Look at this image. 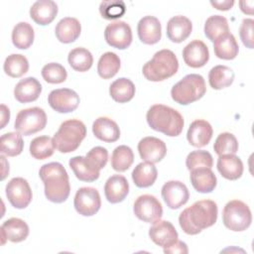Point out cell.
<instances>
[{"label": "cell", "instance_id": "1", "mask_svg": "<svg viewBox=\"0 0 254 254\" xmlns=\"http://www.w3.org/2000/svg\"><path fill=\"white\" fill-rule=\"evenodd\" d=\"M217 204L210 199L195 201L184 209L179 216V223L185 233L195 235L212 226L217 219Z\"/></svg>", "mask_w": 254, "mask_h": 254}, {"label": "cell", "instance_id": "2", "mask_svg": "<svg viewBox=\"0 0 254 254\" xmlns=\"http://www.w3.org/2000/svg\"><path fill=\"white\" fill-rule=\"evenodd\" d=\"M39 176L45 186L46 197L56 203L66 200L70 192L68 175L61 163L52 162L41 167Z\"/></svg>", "mask_w": 254, "mask_h": 254}, {"label": "cell", "instance_id": "3", "mask_svg": "<svg viewBox=\"0 0 254 254\" xmlns=\"http://www.w3.org/2000/svg\"><path fill=\"white\" fill-rule=\"evenodd\" d=\"M146 119L153 130L170 137L180 135L185 124L184 118L179 111L163 104L151 106L147 112Z\"/></svg>", "mask_w": 254, "mask_h": 254}, {"label": "cell", "instance_id": "4", "mask_svg": "<svg viewBox=\"0 0 254 254\" xmlns=\"http://www.w3.org/2000/svg\"><path fill=\"white\" fill-rule=\"evenodd\" d=\"M179 68V62L171 50L157 52L143 68V75L150 81H162L173 76Z\"/></svg>", "mask_w": 254, "mask_h": 254}, {"label": "cell", "instance_id": "5", "mask_svg": "<svg viewBox=\"0 0 254 254\" xmlns=\"http://www.w3.org/2000/svg\"><path fill=\"white\" fill-rule=\"evenodd\" d=\"M86 136V127L80 120L69 119L63 122L54 135V144L61 153L75 151Z\"/></svg>", "mask_w": 254, "mask_h": 254}, {"label": "cell", "instance_id": "6", "mask_svg": "<svg viewBox=\"0 0 254 254\" xmlns=\"http://www.w3.org/2000/svg\"><path fill=\"white\" fill-rule=\"evenodd\" d=\"M206 91L204 78L200 74L190 73L183 77L171 89L173 100L182 105H188L200 99Z\"/></svg>", "mask_w": 254, "mask_h": 254}, {"label": "cell", "instance_id": "7", "mask_svg": "<svg viewBox=\"0 0 254 254\" xmlns=\"http://www.w3.org/2000/svg\"><path fill=\"white\" fill-rule=\"evenodd\" d=\"M222 220L225 227L232 231L246 230L252 222L251 210L249 206L241 200H230L223 208Z\"/></svg>", "mask_w": 254, "mask_h": 254}, {"label": "cell", "instance_id": "8", "mask_svg": "<svg viewBox=\"0 0 254 254\" xmlns=\"http://www.w3.org/2000/svg\"><path fill=\"white\" fill-rule=\"evenodd\" d=\"M47 115L40 107H31L19 111L14 123L15 129L22 135L35 134L46 127Z\"/></svg>", "mask_w": 254, "mask_h": 254}, {"label": "cell", "instance_id": "9", "mask_svg": "<svg viewBox=\"0 0 254 254\" xmlns=\"http://www.w3.org/2000/svg\"><path fill=\"white\" fill-rule=\"evenodd\" d=\"M134 214L145 222L154 223L161 219L163 207L161 202L151 194H143L137 197L133 206Z\"/></svg>", "mask_w": 254, "mask_h": 254}, {"label": "cell", "instance_id": "10", "mask_svg": "<svg viewBox=\"0 0 254 254\" xmlns=\"http://www.w3.org/2000/svg\"><path fill=\"white\" fill-rule=\"evenodd\" d=\"M73 205L75 210L83 216L94 215L101 206L98 190L90 187L80 188L74 195Z\"/></svg>", "mask_w": 254, "mask_h": 254}, {"label": "cell", "instance_id": "11", "mask_svg": "<svg viewBox=\"0 0 254 254\" xmlns=\"http://www.w3.org/2000/svg\"><path fill=\"white\" fill-rule=\"evenodd\" d=\"M6 196L14 207L22 209L29 205L33 194L27 180L13 178L6 186Z\"/></svg>", "mask_w": 254, "mask_h": 254}, {"label": "cell", "instance_id": "12", "mask_svg": "<svg viewBox=\"0 0 254 254\" xmlns=\"http://www.w3.org/2000/svg\"><path fill=\"white\" fill-rule=\"evenodd\" d=\"M104 38L109 46L124 50L132 43V31L126 22L114 21L105 28Z\"/></svg>", "mask_w": 254, "mask_h": 254}, {"label": "cell", "instance_id": "13", "mask_svg": "<svg viewBox=\"0 0 254 254\" xmlns=\"http://www.w3.org/2000/svg\"><path fill=\"white\" fill-rule=\"evenodd\" d=\"M78 94L69 88H59L50 92L48 102L50 106L60 113L74 111L79 104Z\"/></svg>", "mask_w": 254, "mask_h": 254}, {"label": "cell", "instance_id": "14", "mask_svg": "<svg viewBox=\"0 0 254 254\" xmlns=\"http://www.w3.org/2000/svg\"><path fill=\"white\" fill-rule=\"evenodd\" d=\"M162 197L172 209H178L190 198L187 186L180 181H169L162 188Z\"/></svg>", "mask_w": 254, "mask_h": 254}, {"label": "cell", "instance_id": "15", "mask_svg": "<svg viewBox=\"0 0 254 254\" xmlns=\"http://www.w3.org/2000/svg\"><path fill=\"white\" fill-rule=\"evenodd\" d=\"M138 152L144 161L155 164L164 159L167 153V146L161 139L149 136L140 140Z\"/></svg>", "mask_w": 254, "mask_h": 254}, {"label": "cell", "instance_id": "16", "mask_svg": "<svg viewBox=\"0 0 254 254\" xmlns=\"http://www.w3.org/2000/svg\"><path fill=\"white\" fill-rule=\"evenodd\" d=\"M149 236L151 240L163 247H169L178 240V232L175 226L167 220H158L149 229Z\"/></svg>", "mask_w": 254, "mask_h": 254}, {"label": "cell", "instance_id": "17", "mask_svg": "<svg viewBox=\"0 0 254 254\" xmlns=\"http://www.w3.org/2000/svg\"><path fill=\"white\" fill-rule=\"evenodd\" d=\"M183 59L190 67H201L209 60L208 48L202 41L193 40L184 48Z\"/></svg>", "mask_w": 254, "mask_h": 254}, {"label": "cell", "instance_id": "18", "mask_svg": "<svg viewBox=\"0 0 254 254\" xmlns=\"http://www.w3.org/2000/svg\"><path fill=\"white\" fill-rule=\"evenodd\" d=\"M137 32L142 43L146 45L157 44L162 37L161 23L154 16H145L139 21Z\"/></svg>", "mask_w": 254, "mask_h": 254}, {"label": "cell", "instance_id": "19", "mask_svg": "<svg viewBox=\"0 0 254 254\" xmlns=\"http://www.w3.org/2000/svg\"><path fill=\"white\" fill-rule=\"evenodd\" d=\"M0 230L2 244H4L6 240L11 242H21L24 241L29 235L28 224L23 219L17 217H12L4 221Z\"/></svg>", "mask_w": 254, "mask_h": 254}, {"label": "cell", "instance_id": "20", "mask_svg": "<svg viewBox=\"0 0 254 254\" xmlns=\"http://www.w3.org/2000/svg\"><path fill=\"white\" fill-rule=\"evenodd\" d=\"M212 133V127L207 121L197 119L190 125L187 133V139L191 146L200 148L209 143Z\"/></svg>", "mask_w": 254, "mask_h": 254}, {"label": "cell", "instance_id": "21", "mask_svg": "<svg viewBox=\"0 0 254 254\" xmlns=\"http://www.w3.org/2000/svg\"><path fill=\"white\" fill-rule=\"evenodd\" d=\"M129 192V184L125 177L113 175L105 183L104 193L106 199L111 203H118L124 200Z\"/></svg>", "mask_w": 254, "mask_h": 254}, {"label": "cell", "instance_id": "22", "mask_svg": "<svg viewBox=\"0 0 254 254\" xmlns=\"http://www.w3.org/2000/svg\"><path fill=\"white\" fill-rule=\"evenodd\" d=\"M58 14V5L52 0H40L30 8V16L35 23L41 26L49 25Z\"/></svg>", "mask_w": 254, "mask_h": 254}, {"label": "cell", "instance_id": "23", "mask_svg": "<svg viewBox=\"0 0 254 254\" xmlns=\"http://www.w3.org/2000/svg\"><path fill=\"white\" fill-rule=\"evenodd\" d=\"M42 92V85L35 77L21 79L14 88V96L20 103H28L38 99Z\"/></svg>", "mask_w": 254, "mask_h": 254}, {"label": "cell", "instance_id": "24", "mask_svg": "<svg viewBox=\"0 0 254 254\" xmlns=\"http://www.w3.org/2000/svg\"><path fill=\"white\" fill-rule=\"evenodd\" d=\"M191 30L192 24L189 18L175 16L167 24V37L174 43H182L190 35Z\"/></svg>", "mask_w": 254, "mask_h": 254}, {"label": "cell", "instance_id": "25", "mask_svg": "<svg viewBox=\"0 0 254 254\" xmlns=\"http://www.w3.org/2000/svg\"><path fill=\"white\" fill-rule=\"evenodd\" d=\"M190 183L193 189L202 193L211 192L217 184L214 173L209 168H197L190 171Z\"/></svg>", "mask_w": 254, "mask_h": 254}, {"label": "cell", "instance_id": "26", "mask_svg": "<svg viewBox=\"0 0 254 254\" xmlns=\"http://www.w3.org/2000/svg\"><path fill=\"white\" fill-rule=\"evenodd\" d=\"M94 136L107 143L115 142L120 137V130L115 121L108 117H99L92 124Z\"/></svg>", "mask_w": 254, "mask_h": 254}, {"label": "cell", "instance_id": "27", "mask_svg": "<svg viewBox=\"0 0 254 254\" xmlns=\"http://www.w3.org/2000/svg\"><path fill=\"white\" fill-rule=\"evenodd\" d=\"M56 36L61 43L69 44L74 42L80 35L81 26L76 18H63L56 26Z\"/></svg>", "mask_w": 254, "mask_h": 254}, {"label": "cell", "instance_id": "28", "mask_svg": "<svg viewBox=\"0 0 254 254\" xmlns=\"http://www.w3.org/2000/svg\"><path fill=\"white\" fill-rule=\"evenodd\" d=\"M217 170L223 178L235 181L243 174V163L235 155H221L217 160Z\"/></svg>", "mask_w": 254, "mask_h": 254}, {"label": "cell", "instance_id": "29", "mask_svg": "<svg viewBox=\"0 0 254 254\" xmlns=\"http://www.w3.org/2000/svg\"><path fill=\"white\" fill-rule=\"evenodd\" d=\"M213 50L218 59L233 60L238 55L239 47L234 36L231 33H226L213 42Z\"/></svg>", "mask_w": 254, "mask_h": 254}, {"label": "cell", "instance_id": "30", "mask_svg": "<svg viewBox=\"0 0 254 254\" xmlns=\"http://www.w3.org/2000/svg\"><path fill=\"white\" fill-rule=\"evenodd\" d=\"M158 172L153 163L142 162L132 172V180L138 188H149L157 180Z\"/></svg>", "mask_w": 254, "mask_h": 254}, {"label": "cell", "instance_id": "31", "mask_svg": "<svg viewBox=\"0 0 254 254\" xmlns=\"http://www.w3.org/2000/svg\"><path fill=\"white\" fill-rule=\"evenodd\" d=\"M109 93L112 99L116 102L125 103L134 97L135 85L130 79L126 77H120L110 84Z\"/></svg>", "mask_w": 254, "mask_h": 254}, {"label": "cell", "instance_id": "32", "mask_svg": "<svg viewBox=\"0 0 254 254\" xmlns=\"http://www.w3.org/2000/svg\"><path fill=\"white\" fill-rule=\"evenodd\" d=\"M68 164L75 177L79 181L90 183L96 181L99 178V171H96L90 167L85 157L75 156L69 160Z\"/></svg>", "mask_w": 254, "mask_h": 254}, {"label": "cell", "instance_id": "33", "mask_svg": "<svg viewBox=\"0 0 254 254\" xmlns=\"http://www.w3.org/2000/svg\"><path fill=\"white\" fill-rule=\"evenodd\" d=\"M234 80L233 70L226 65H215L209 70L208 82L213 89H222L232 84Z\"/></svg>", "mask_w": 254, "mask_h": 254}, {"label": "cell", "instance_id": "34", "mask_svg": "<svg viewBox=\"0 0 254 254\" xmlns=\"http://www.w3.org/2000/svg\"><path fill=\"white\" fill-rule=\"evenodd\" d=\"M34 29L27 22H20L13 28L12 42L18 49L25 50L30 48L34 42Z\"/></svg>", "mask_w": 254, "mask_h": 254}, {"label": "cell", "instance_id": "35", "mask_svg": "<svg viewBox=\"0 0 254 254\" xmlns=\"http://www.w3.org/2000/svg\"><path fill=\"white\" fill-rule=\"evenodd\" d=\"M67 61L74 70L83 72L91 67L93 57L88 50L84 48H75L68 53Z\"/></svg>", "mask_w": 254, "mask_h": 254}, {"label": "cell", "instance_id": "36", "mask_svg": "<svg viewBox=\"0 0 254 254\" xmlns=\"http://www.w3.org/2000/svg\"><path fill=\"white\" fill-rule=\"evenodd\" d=\"M120 68L119 57L111 52L103 54L97 64V72L100 77L108 79L113 77Z\"/></svg>", "mask_w": 254, "mask_h": 254}, {"label": "cell", "instance_id": "37", "mask_svg": "<svg viewBox=\"0 0 254 254\" xmlns=\"http://www.w3.org/2000/svg\"><path fill=\"white\" fill-rule=\"evenodd\" d=\"M53 138L49 136H39L32 140L30 144V154L37 160L50 158L55 152Z\"/></svg>", "mask_w": 254, "mask_h": 254}, {"label": "cell", "instance_id": "38", "mask_svg": "<svg viewBox=\"0 0 254 254\" xmlns=\"http://www.w3.org/2000/svg\"><path fill=\"white\" fill-rule=\"evenodd\" d=\"M226 33H229V26L225 17L213 15L205 21L204 34L209 41L214 42L218 37Z\"/></svg>", "mask_w": 254, "mask_h": 254}, {"label": "cell", "instance_id": "39", "mask_svg": "<svg viewBox=\"0 0 254 254\" xmlns=\"http://www.w3.org/2000/svg\"><path fill=\"white\" fill-rule=\"evenodd\" d=\"M134 162V154L130 147L121 145L114 149L111 156V167L117 172H125Z\"/></svg>", "mask_w": 254, "mask_h": 254}, {"label": "cell", "instance_id": "40", "mask_svg": "<svg viewBox=\"0 0 254 254\" xmlns=\"http://www.w3.org/2000/svg\"><path fill=\"white\" fill-rule=\"evenodd\" d=\"M4 71L11 77H21L29 69V62L26 57L19 54L8 56L3 65Z\"/></svg>", "mask_w": 254, "mask_h": 254}, {"label": "cell", "instance_id": "41", "mask_svg": "<svg viewBox=\"0 0 254 254\" xmlns=\"http://www.w3.org/2000/svg\"><path fill=\"white\" fill-rule=\"evenodd\" d=\"M0 143L1 153L9 157H15L20 155L24 148L22 135L19 132H9L3 134L1 136Z\"/></svg>", "mask_w": 254, "mask_h": 254}, {"label": "cell", "instance_id": "42", "mask_svg": "<svg viewBox=\"0 0 254 254\" xmlns=\"http://www.w3.org/2000/svg\"><path fill=\"white\" fill-rule=\"evenodd\" d=\"M213 149L218 156L235 155L238 151V142L236 137L228 132L220 133L215 139Z\"/></svg>", "mask_w": 254, "mask_h": 254}, {"label": "cell", "instance_id": "43", "mask_svg": "<svg viewBox=\"0 0 254 254\" xmlns=\"http://www.w3.org/2000/svg\"><path fill=\"white\" fill-rule=\"evenodd\" d=\"M213 165V159L209 152L204 150H197L190 152L186 159V166L189 171L197 168H211Z\"/></svg>", "mask_w": 254, "mask_h": 254}, {"label": "cell", "instance_id": "44", "mask_svg": "<svg viewBox=\"0 0 254 254\" xmlns=\"http://www.w3.org/2000/svg\"><path fill=\"white\" fill-rule=\"evenodd\" d=\"M125 10V3L121 0L102 1L99 5V12L101 16L107 20H114L122 17Z\"/></svg>", "mask_w": 254, "mask_h": 254}, {"label": "cell", "instance_id": "45", "mask_svg": "<svg viewBox=\"0 0 254 254\" xmlns=\"http://www.w3.org/2000/svg\"><path fill=\"white\" fill-rule=\"evenodd\" d=\"M42 76L49 83H62L66 77L65 68L58 63H50L42 68Z\"/></svg>", "mask_w": 254, "mask_h": 254}, {"label": "cell", "instance_id": "46", "mask_svg": "<svg viewBox=\"0 0 254 254\" xmlns=\"http://www.w3.org/2000/svg\"><path fill=\"white\" fill-rule=\"evenodd\" d=\"M87 163L96 171L103 169L108 161V152L105 148L97 146L92 148L85 156Z\"/></svg>", "mask_w": 254, "mask_h": 254}, {"label": "cell", "instance_id": "47", "mask_svg": "<svg viewBox=\"0 0 254 254\" xmlns=\"http://www.w3.org/2000/svg\"><path fill=\"white\" fill-rule=\"evenodd\" d=\"M253 26L254 21L253 19H243L240 28H239V35L243 45L246 48L253 49Z\"/></svg>", "mask_w": 254, "mask_h": 254}, {"label": "cell", "instance_id": "48", "mask_svg": "<svg viewBox=\"0 0 254 254\" xmlns=\"http://www.w3.org/2000/svg\"><path fill=\"white\" fill-rule=\"evenodd\" d=\"M189 252L188 246L185 242L177 240L174 244L170 245L169 247L164 248V253H170V254H176V253H180V254H187Z\"/></svg>", "mask_w": 254, "mask_h": 254}, {"label": "cell", "instance_id": "49", "mask_svg": "<svg viewBox=\"0 0 254 254\" xmlns=\"http://www.w3.org/2000/svg\"><path fill=\"white\" fill-rule=\"evenodd\" d=\"M210 4L220 11H226L231 9V7L234 5L233 0H224V1H210Z\"/></svg>", "mask_w": 254, "mask_h": 254}, {"label": "cell", "instance_id": "50", "mask_svg": "<svg viewBox=\"0 0 254 254\" xmlns=\"http://www.w3.org/2000/svg\"><path fill=\"white\" fill-rule=\"evenodd\" d=\"M239 5H240V9H241V11L243 13L252 15V13H253V5H254L253 1H240Z\"/></svg>", "mask_w": 254, "mask_h": 254}, {"label": "cell", "instance_id": "51", "mask_svg": "<svg viewBox=\"0 0 254 254\" xmlns=\"http://www.w3.org/2000/svg\"><path fill=\"white\" fill-rule=\"evenodd\" d=\"M1 109H2V113H1V115H2V123H1V127H0V128L2 129V128H4V126L6 125V123L9 122L10 111H9V109H8L4 104L1 105Z\"/></svg>", "mask_w": 254, "mask_h": 254}]
</instances>
